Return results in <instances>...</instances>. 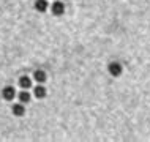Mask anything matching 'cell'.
I'll use <instances>...</instances> for the list:
<instances>
[{
	"label": "cell",
	"instance_id": "obj_6",
	"mask_svg": "<svg viewBox=\"0 0 150 142\" xmlns=\"http://www.w3.org/2000/svg\"><path fill=\"white\" fill-rule=\"evenodd\" d=\"M35 10L40 11V13H44L47 10V2L46 0H36L35 2Z\"/></svg>",
	"mask_w": 150,
	"mask_h": 142
},
{
	"label": "cell",
	"instance_id": "obj_5",
	"mask_svg": "<svg viewBox=\"0 0 150 142\" xmlns=\"http://www.w3.org/2000/svg\"><path fill=\"white\" fill-rule=\"evenodd\" d=\"M33 78H35V81L38 84H43L44 81H46V73H44L43 70H36L35 73H33Z\"/></svg>",
	"mask_w": 150,
	"mask_h": 142
},
{
	"label": "cell",
	"instance_id": "obj_3",
	"mask_svg": "<svg viewBox=\"0 0 150 142\" xmlns=\"http://www.w3.org/2000/svg\"><path fill=\"white\" fill-rule=\"evenodd\" d=\"M63 13H65V5L62 2H54V3H52V14L62 16Z\"/></svg>",
	"mask_w": 150,
	"mask_h": 142
},
{
	"label": "cell",
	"instance_id": "obj_4",
	"mask_svg": "<svg viewBox=\"0 0 150 142\" xmlns=\"http://www.w3.org/2000/svg\"><path fill=\"white\" fill-rule=\"evenodd\" d=\"M19 87H21L22 90H27L29 87H32L30 78H27V76H21V78H19Z\"/></svg>",
	"mask_w": 150,
	"mask_h": 142
},
{
	"label": "cell",
	"instance_id": "obj_9",
	"mask_svg": "<svg viewBox=\"0 0 150 142\" xmlns=\"http://www.w3.org/2000/svg\"><path fill=\"white\" fill-rule=\"evenodd\" d=\"M19 101H21L22 104L29 103V101H30V93L25 92V90H22L21 93H19Z\"/></svg>",
	"mask_w": 150,
	"mask_h": 142
},
{
	"label": "cell",
	"instance_id": "obj_2",
	"mask_svg": "<svg viewBox=\"0 0 150 142\" xmlns=\"http://www.w3.org/2000/svg\"><path fill=\"white\" fill-rule=\"evenodd\" d=\"M2 96H3V100H6V101L14 100V96H16L14 87H11V85H6V87L2 90Z\"/></svg>",
	"mask_w": 150,
	"mask_h": 142
},
{
	"label": "cell",
	"instance_id": "obj_8",
	"mask_svg": "<svg viewBox=\"0 0 150 142\" xmlns=\"http://www.w3.org/2000/svg\"><path fill=\"white\" fill-rule=\"evenodd\" d=\"M24 112H25V109H24V104H14L13 106V114L16 117H22L24 115Z\"/></svg>",
	"mask_w": 150,
	"mask_h": 142
},
{
	"label": "cell",
	"instance_id": "obj_1",
	"mask_svg": "<svg viewBox=\"0 0 150 142\" xmlns=\"http://www.w3.org/2000/svg\"><path fill=\"white\" fill-rule=\"evenodd\" d=\"M108 71L111 76H114V78H119L122 74V65L119 62H111L108 65Z\"/></svg>",
	"mask_w": 150,
	"mask_h": 142
},
{
	"label": "cell",
	"instance_id": "obj_7",
	"mask_svg": "<svg viewBox=\"0 0 150 142\" xmlns=\"http://www.w3.org/2000/svg\"><path fill=\"white\" fill-rule=\"evenodd\" d=\"M46 95H47V92H46V88H44L43 85H38V87H35V96H36V98L43 100Z\"/></svg>",
	"mask_w": 150,
	"mask_h": 142
}]
</instances>
